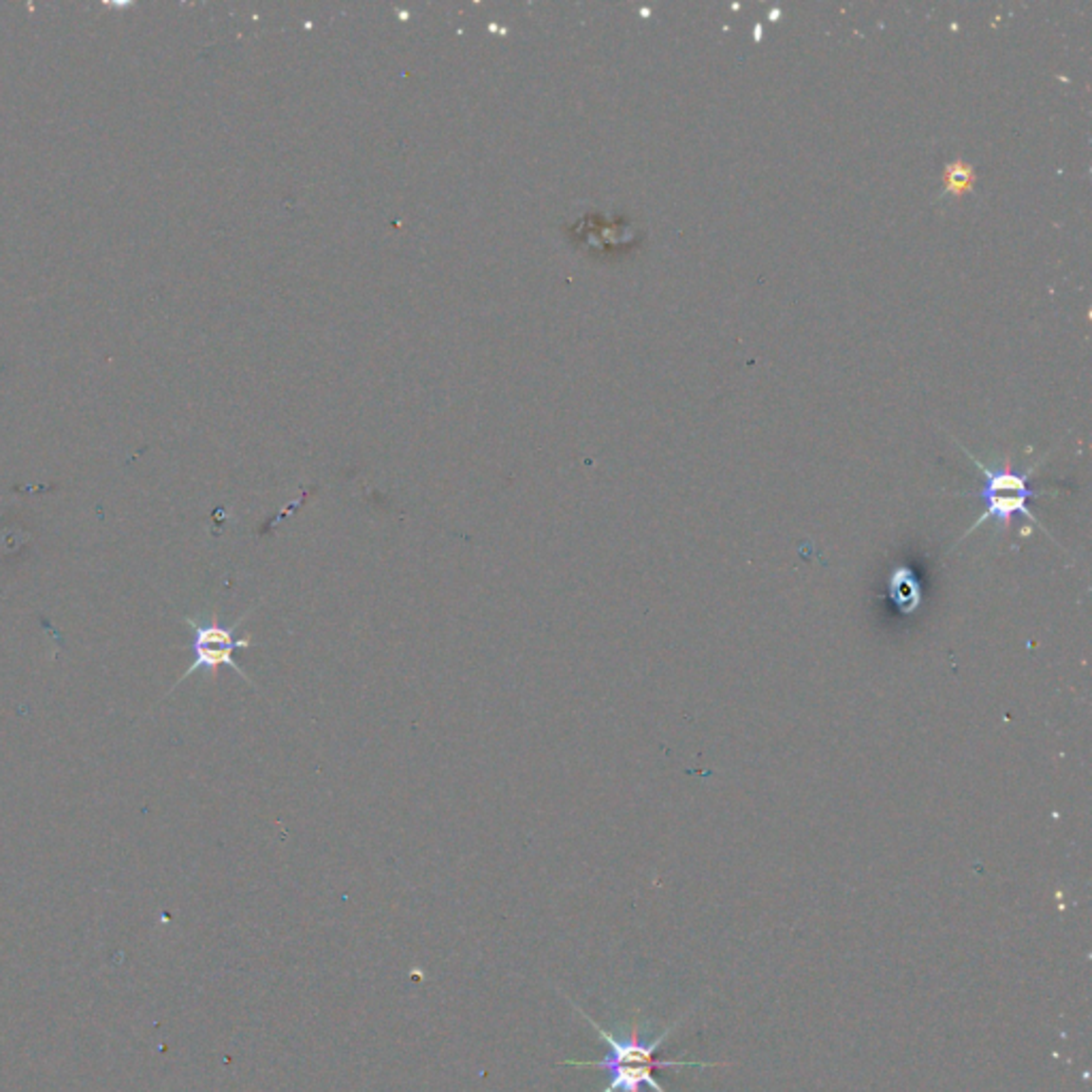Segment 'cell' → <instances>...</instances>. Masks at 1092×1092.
Returning a JSON list of instances; mask_svg holds the SVG:
<instances>
[{"label": "cell", "mask_w": 1092, "mask_h": 1092, "mask_svg": "<svg viewBox=\"0 0 1092 1092\" xmlns=\"http://www.w3.org/2000/svg\"><path fill=\"white\" fill-rule=\"evenodd\" d=\"M252 613V610H250ZM246 613L237 619L233 625H222L218 621V617L213 615L212 619H193V617H186V625L193 630V664L186 668V673L182 675L177 683L186 681L188 676H193L196 670H205V673H216L220 666H229L233 668L235 673L248 681L250 685H254L250 681V676H248L242 666L237 664L233 653L237 649H250L252 647V640L250 636H246V639H237V630L242 627L244 619H248Z\"/></svg>", "instance_id": "obj_2"}, {"label": "cell", "mask_w": 1092, "mask_h": 1092, "mask_svg": "<svg viewBox=\"0 0 1092 1092\" xmlns=\"http://www.w3.org/2000/svg\"><path fill=\"white\" fill-rule=\"evenodd\" d=\"M890 596L892 602L898 606L902 615L916 613L919 602H922V591H919L917 579L909 567H897L890 579Z\"/></svg>", "instance_id": "obj_4"}, {"label": "cell", "mask_w": 1092, "mask_h": 1092, "mask_svg": "<svg viewBox=\"0 0 1092 1092\" xmlns=\"http://www.w3.org/2000/svg\"><path fill=\"white\" fill-rule=\"evenodd\" d=\"M579 1009V1008H576ZM581 1011V1009H579ZM587 1018L589 1025L598 1030L602 1042L608 1046V1054L602 1061H564L562 1064H572V1067H593L608 1073V1086L604 1092H640L642 1086H649L656 1092H664L653 1078V1069H666V1067H717V1063H700V1061H657L656 1052L661 1042L668 1037L670 1030H664L653 1042H642L639 1035V1022H634L630 1035H613L604 1027H600L596 1020H591L587 1013L581 1011Z\"/></svg>", "instance_id": "obj_1"}, {"label": "cell", "mask_w": 1092, "mask_h": 1092, "mask_svg": "<svg viewBox=\"0 0 1092 1092\" xmlns=\"http://www.w3.org/2000/svg\"><path fill=\"white\" fill-rule=\"evenodd\" d=\"M965 453H967V457L973 461L979 470H982V474L986 478L984 489H982V500L986 506V512L982 514V517H979L977 523H973V527L967 531V536L973 529H977L979 526L988 523V519L1008 526L1013 514H1025L1028 521H1033L1037 527L1044 529L1042 523L1035 519V514L1030 512L1028 506H1027L1030 497H1035V491L1028 487V476L1033 474L1035 468H1030L1027 474H1013V472H1009V470L996 472V470L986 468L984 463L975 459L969 451H965Z\"/></svg>", "instance_id": "obj_3"}, {"label": "cell", "mask_w": 1092, "mask_h": 1092, "mask_svg": "<svg viewBox=\"0 0 1092 1092\" xmlns=\"http://www.w3.org/2000/svg\"><path fill=\"white\" fill-rule=\"evenodd\" d=\"M971 179H973V169L965 162H950L945 167V193H962L969 191Z\"/></svg>", "instance_id": "obj_5"}]
</instances>
